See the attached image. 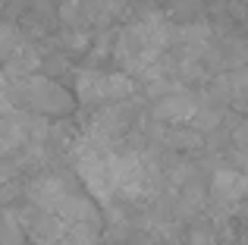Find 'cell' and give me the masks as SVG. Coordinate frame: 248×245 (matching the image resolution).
I'll list each match as a JSON object with an SVG mask.
<instances>
[{
  "mask_svg": "<svg viewBox=\"0 0 248 245\" xmlns=\"http://www.w3.org/2000/svg\"><path fill=\"white\" fill-rule=\"evenodd\" d=\"M207 192H211V204L220 214H232L248 198V176L230 164H220L211 176V189Z\"/></svg>",
  "mask_w": 248,
  "mask_h": 245,
  "instance_id": "7a4b0ae2",
  "label": "cell"
},
{
  "mask_svg": "<svg viewBox=\"0 0 248 245\" xmlns=\"http://www.w3.org/2000/svg\"><path fill=\"white\" fill-rule=\"evenodd\" d=\"M76 79V98H79L82 107H97L104 104H126L132 101V92H135V82L129 73H101L94 66H82L73 73Z\"/></svg>",
  "mask_w": 248,
  "mask_h": 245,
  "instance_id": "6da1fadb",
  "label": "cell"
},
{
  "mask_svg": "<svg viewBox=\"0 0 248 245\" xmlns=\"http://www.w3.org/2000/svg\"><path fill=\"white\" fill-rule=\"evenodd\" d=\"M204 92L211 94L217 104L230 107L236 113H248V69H236V73H220L204 85Z\"/></svg>",
  "mask_w": 248,
  "mask_h": 245,
  "instance_id": "3957f363",
  "label": "cell"
},
{
  "mask_svg": "<svg viewBox=\"0 0 248 245\" xmlns=\"http://www.w3.org/2000/svg\"><path fill=\"white\" fill-rule=\"evenodd\" d=\"M69 73V63H66V54L63 50H57V54H44L41 57V76H50V79H57V76Z\"/></svg>",
  "mask_w": 248,
  "mask_h": 245,
  "instance_id": "277c9868",
  "label": "cell"
},
{
  "mask_svg": "<svg viewBox=\"0 0 248 245\" xmlns=\"http://www.w3.org/2000/svg\"><path fill=\"white\" fill-rule=\"evenodd\" d=\"M232 141H236L239 148H248V117H242L239 126L232 129Z\"/></svg>",
  "mask_w": 248,
  "mask_h": 245,
  "instance_id": "5b68a950",
  "label": "cell"
}]
</instances>
